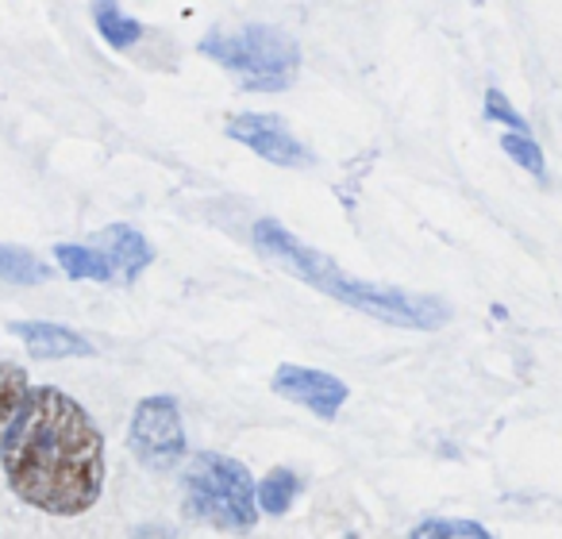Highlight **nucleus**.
I'll return each mask as SVG.
<instances>
[{"mask_svg":"<svg viewBox=\"0 0 562 539\" xmlns=\"http://www.w3.org/2000/svg\"><path fill=\"white\" fill-rule=\"evenodd\" d=\"M0 467L24 505L81 516L104 493V436L70 393L40 385L0 447Z\"/></svg>","mask_w":562,"mask_h":539,"instance_id":"f257e3e1","label":"nucleus"},{"mask_svg":"<svg viewBox=\"0 0 562 539\" xmlns=\"http://www.w3.org/2000/svg\"><path fill=\"white\" fill-rule=\"evenodd\" d=\"M250 239H255L258 255L278 262L285 274L301 278L305 285L321 290L324 297L339 301V305L355 308V313H367L382 324L393 328H413V332H436L451 321V308L439 297L428 293H408L397 285H378V282H362V278L339 270V262H331L324 250L301 243L290 227H281L278 220H258L250 227Z\"/></svg>","mask_w":562,"mask_h":539,"instance_id":"f03ea898","label":"nucleus"},{"mask_svg":"<svg viewBox=\"0 0 562 539\" xmlns=\"http://www.w3.org/2000/svg\"><path fill=\"white\" fill-rule=\"evenodd\" d=\"M201 55L224 66L250 93H281L301 74V47L290 32L273 24H250L239 32H212L201 40Z\"/></svg>","mask_w":562,"mask_h":539,"instance_id":"7ed1b4c3","label":"nucleus"},{"mask_svg":"<svg viewBox=\"0 0 562 539\" xmlns=\"http://www.w3.org/2000/svg\"><path fill=\"white\" fill-rule=\"evenodd\" d=\"M186 513L220 531H250L258 524V490L239 459L220 451H201L181 474Z\"/></svg>","mask_w":562,"mask_h":539,"instance_id":"20e7f679","label":"nucleus"},{"mask_svg":"<svg viewBox=\"0 0 562 539\" xmlns=\"http://www.w3.org/2000/svg\"><path fill=\"white\" fill-rule=\"evenodd\" d=\"M127 447L147 470H170L186 459V424L170 393H150L135 405L127 424Z\"/></svg>","mask_w":562,"mask_h":539,"instance_id":"39448f33","label":"nucleus"},{"mask_svg":"<svg viewBox=\"0 0 562 539\" xmlns=\"http://www.w3.org/2000/svg\"><path fill=\"white\" fill-rule=\"evenodd\" d=\"M227 139L250 147L258 158H266L270 166H285V170H301V166H313V150L290 132V124L273 112H235L227 116Z\"/></svg>","mask_w":562,"mask_h":539,"instance_id":"423d86ee","label":"nucleus"},{"mask_svg":"<svg viewBox=\"0 0 562 539\" xmlns=\"http://www.w3.org/2000/svg\"><path fill=\"white\" fill-rule=\"evenodd\" d=\"M270 390L278 393V397L293 401V405L308 408V413L321 416V420H336L339 408L351 397L344 378L328 374V370L297 367V362H281V367L273 370Z\"/></svg>","mask_w":562,"mask_h":539,"instance_id":"0eeeda50","label":"nucleus"},{"mask_svg":"<svg viewBox=\"0 0 562 539\" xmlns=\"http://www.w3.org/2000/svg\"><path fill=\"white\" fill-rule=\"evenodd\" d=\"M9 332L27 344V351L35 359H93L97 347L89 344L81 332L66 328V324H50V321H16L9 324Z\"/></svg>","mask_w":562,"mask_h":539,"instance_id":"6e6552de","label":"nucleus"},{"mask_svg":"<svg viewBox=\"0 0 562 539\" xmlns=\"http://www.w3.org/2000/svg\"><path fill=\"white\" fill-rule=\"evenodd\" d=\"M97 247L109 255L112 274H116L120 285H132L135 278L155 262V250H150L147 235L132 224H109L101 235H97Z\"/></svg>","mask_w":562,"mask_h":539,"instance_id":"1a4fd4ad","label":"nucleus"},{"mask_svg":"<svg viewBox=\"0 0 562 539\" xmlns=\"http://www.w3.org/2000/svg\"><path fill=\"white\" fill-rule=\"evenodd\" d=\"M55 262L66 270L70 282H116L112 274V262L101 247H86V243H58Z\"/></svg>","mask_w":562,"mask_h":539,"instance_id":"9d476101","label":"nucleus"},{"mask_svg":"<svg viewBox=\"0 0 562 539\" xmlns=\"http://www.w3.org/2000/svg\"><path fill=\"white\" fill-rule=\"evenodd\" d=\"M255 490H258V513L285 516L293 505H297L305 482H301V474L293 467H273L270 474H266L262 482L255 485Z\"/></svg>","mask_w":562,"mask_h":539,"instance_id":"9b49d317","label":"nucleus"},{"mask_svg":"<svg viewBox=\"0 0 562 539\" xmlns=\"http://www.w3.org/2000/svg\"><path fill=\"white\" fill-rule=\"evenodd\" d=\"M27 393H32V382H27L24 367L16 362H0V447L9 439L12 424H16L20 408H24Z\"/></svg>","mask_w":562,"mask_h":539,"instance_id":"f8f14e48","label":"nucleus"},{"mask_svg":"<svg viewBox=\"0 0 562 539\" xmlns=\"http://www.w3.org/2000/svg\"><path fill=\"white\" fill-rule=\"evenodd\" d=\"M93 24L101 32V40L109 43L112 50H127L143 40V24L135 16H127L120 4H97L93 9Z\"/></svg>","mask_w":562,"mask_h":539,"instance_id":"ddd939ff","label":"nucleus"},{"mask_svg":"<svg viewBox=\"0 0 562 539\" xmlns=\"http://www.w3.org/2000/svg\"><path fill=\"white\" fill-rule=\"evenodd\" d=\"M0 278L12 285H40L50 278V266L43 258H35L32 250L16 247V243H4L0 247Z\"/></svg>","mask_w":562,"mask_h":539,"instance_id":"4468645a","label":"nucleus"},{"mask_svg":"<svg viewBox=\"0 0 562 539\" xmlns=\"http://www.w3.org/2000/svg\"><path fill=\"white\" fill-rule=\"evenodd\" d=\"M408 539H497L485 524L459 520V516H436V520H420Z\"/></svg>","mask_w":562,"mask_h":539,"instance_id":"2eb2a0df","label":"nucleus"},{"mask_svg":"<svg viewBox=\"0 0 562 539\" xmlns=\"http://www.w3.org/2000/svg\"><path fill=\"white\" fill-rule=\"evenodd\" d=\"M501 150L513 158L520 170H528L531 178H547V162H543V147H539L531 135H501Z\"/></svg>","mask_w":562,"mask_h":539,"instance_id":"dca6fc26","label":"nucleus"},{"mask_svg":"<svg viewBox=\"0 0 562 539\" xmlns=\"http://www.w3.org/2000/svg\"><path fill=\"white\" fill-rule=\"evenodd\" d=\"M485 120L508 127V135H531L528 120H524L520 112L513 109V101H508L501 89H490V93H485Z\"/></svg>","mask_w":562,"mask_h":539,"instance_id":"f3484780","label":"nucleus"}]
</instances>
